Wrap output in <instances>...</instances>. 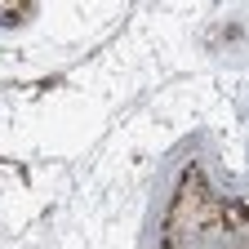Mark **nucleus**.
Here are the masks:
<instances>
[{
	"label": "nucleus",
	"mask_w": 249,
	"mask_h": 249,
	"mask_svg": "<svg viewBox=\"0 0 249 249\" xmlns=\"http://www.w3.org/2000/svg\"><path fill=\"white\" fill-rule=\"evenodd\" d=\"M218 227H227V231H245V205L240 200H223L218 205Z\"/></svg>",
	"instance_id": "f257e3e1"
},
{
	"label": "nucleus",
	"mask_w": 249,
	"mask_h": 249,
	"mask_svg": "<svg viewBox=\"0 0 249 249\" xmlns=\"http://www.w3.org/2000/svg\"><path fill=\"white\" fill-rule=\"evenodd\" d=\"M36 14V5H18V9H0V18H5L9 27H18V18H31Z\"/></svg>",
	"instance_id": "f03ea898"
}]
</instances>
